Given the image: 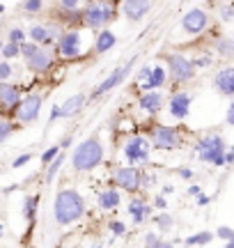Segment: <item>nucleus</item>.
Instances as JSON below:
<instances>
[{"label": "nucleus", "instance_id": "12", "mask_svg": "<svg viewBox=\"0 0 234 248\" xmlns=\"http://www.w3.org/2000/svg\"><path fill=\"white\" fill-rule=\"evenodd\" d=\"M165 69L163 67H143V69L138 71V80H140V88H143V92H147V90H156V88H163L165 85Z\"/></svg>", "mask_w": 234, "mask_h": 248}, {"label": "nucleus", "instance_id": "44", "mask_svg": "<svg viewBox=\"0 0 234 248\" xmlns=\"http://www.w3.org/2000/svg\"><path fill=\"white\" fill-rule=\"evenodd\" d=\"M227 124H232L234 126V101L230 104V108H227Z\"/></svg>", "mask_w": 234, "mask_h": 248}, {"label": "nucleus", "instance_id": "31", "mask_svg": "<svg viewBox=\"0 0 234 248\" xmlns=\"http://www.w3.org/2000/svg\"><path fill=\"white\" fill-rule=\"evenodd\" d=\"M152 221L156 223V225H159L161 230H170L172 225H175V221H172L170 214H159V216H156V218H152Z\"/></svg>", "mask_w": 234, "mask_h": 248}, {"label": "nucleus", "instance_id": "52", "mask_svg": "<svg viewBox=\"0 0 234 248\" xmlns=\"http://www.w3.org/2000/svg\"><path fill=\"white\" fill-rule=\"evenodd\" d=\"M232 44H234V42H232Z\"/></svg>", "mask_w": 234, "mask_h": 248}, {"label": "nucleus", "instance_id": "27", "mask_svg": "<svg viewBox=\"0 0 234 248\" xmlns=\"http://www.w3.org/2000/svg\"><path fill=\"white\" fill-rule=\"evenodd\" d=\"M37 204H39V198H35V195L26 198V202H23V214H26V218L30 223L35 221V216H37Z\"/></svg>", "mask_w": 234, "mask_h": 248}, {"label": "nucleus", "instance_id": "26", "mask_svg": "<svg viewBox=\"0 0 234 248\" xmlns=\"http://www.w3.org/2000/svg\"><path fill=\"white\" fill-rule=\"evenodd\" d=\"M211 239H214L211 232H198V234H193V237H186L184 244H186V246H205V244H209Z\"/></svg>", "mask_w": 234, "mask_h": 248}, {"label": "nucleus", "instance_id": "16", "mask_svg": "<svg viewBox=\"0 0 234 248\" xmlns=\"http://www.w3.org/2000/svg\"><path fill=\"white\" fill-rule=\"evenodd\" d=\"M170 115L177 117V120H184V117L190 113V94L189 92H177L170 97Z\"/></svg>", "mask_w": 234, "mask_h": 248}, {"label": "nucleus", "instance_id": "17", "mask_svg": "<svg viewBox=\"0 0 234 248\" xmlns=\"http://www.w3.org/2000/svg\"><path fill=\"white\" fill-rule=\"evenodd\" d=\"M18 101H21V90L7 80H0V106L14 110L18 106Z\"/></svg>", "mask_w": 234, "mask_h": 248}, {"label": "nucleus", "instance_id": "7", "mask_svg": "<svg viewBox=\"0 0 234 248\" xmlns=\"http://www.w3.org/2000/svg\"><path fill=\"white\" fill-rule=\"evenodd\" d=\"M39 110H42V97L39 94H28V97L18 101V106L14 108V115H16L18 122L30 124L39 117Z\"/></svg>", "mask_w": 234, "mask_h": 248}, {"label": "nucleus", "instance_id": "20", "mask_svg": "<svg viewBox=\"0 0 234 248\" xmlns=\"http://www.w3.org/2000/svg\"><path fill=\"white\" fill-rule=\"evenodd\" d=\"M83 106H85V94H83V92H78V94L69 97L62 106H60V117L76 115V113H81V110H83Z\"/></svg>", "mask_w": 234, "mask_h": 248}, {"label": "nucleus", "instance_id": "30", "mask_svg": "<svg viewBox=\"0 0 234 248\" xmlns=\"http://www.w3.org/2000/svg\"><path fill=\"white\" fill-rule=\"evenodd\" d=\"M145 246L163 248V246H170V244H168V241H163V239H159V234H156V232H149V234H145Z\"/></svg>", "mask_w": 234, "mask_h": 248}, {"label": "nucleus", "instance_id": "13", "mask_svg": "<svg viewBox=\"0 0 234 248\" xmlns=\"http://www.w3.org/2000/svg\"><path fill=\"white\" fill-rule=\"evenodd\" d=\"M207 23H209V16L205 9H190V12H186L184 18H181V28H184V32H189V35L202 32V30L207 28Z\"/></svg>", "mask_w": 234, "mask_h": 248}, {"label": "nucleus", "instance_id": "34", "mask_svg": "<svg viewBox=\"0 0 234 248\" xmlns=\"http://www.w3.org/2000/svg\"><path fill=\"white\" fill-rule=\"evenodd\" d=\"M58 154H60V145H53V147H48V150L42 154V163H44V166H48V163H51V161H53Z\"/></svg>", "mask_w": 234, "mask_h": 248}, {"label": "nucleus", "instance_id": "1", "mask_svg": "<svg viewBox=\"0 0 234 248\" xmlns=\"http://www.w3.org/2000/svg\"><path fill=\"white\" fill-rule=\"evenodd\" d=\"M85 214V202L78 191L73 188H62L55 195V204H53V216L58 225H72Z\"/></svg>", "mask_w": 234, "mask_h": 248}, {"label": "nucleus", "instance_id": "49", "mask_svg": "<svg viewBox=\"0 0 234 248\" xmlns=\"http://www.w3.org/2000/svg\"><path fill=\"white\" fill-rule=\"evenodd\" d=\"M2 234H5V225L0 223V237H2Z\"/></svg>", "mask_w": 234, "mask_h": 248}, {"label": "nucleus", "instance_id": "18", "mask_svg": "<svg viewBox=\"0 0 234 248\" xmlns=\"http://www.w3.org/2000/svg\"><path fill=\"white\" fill-rule=\"evenodd\" d=\"M214 85L220 94L225 97H232L234 94V67H227V69H220L214 78Z\"/></svg>", "mask_w": 234, "mask_h": 248}, {"label": "nucleus", "instance_id": "8", "mask_svg": "<svg viewBox=\"0 0 234 248\" xmlns=\"http://www.w3.org/2000/svg\"><path fill=\"white\" fill-rule=\"evenodd\" d=\"M58 53L62 58H76L83 53V32L81 30H67L58 39Z\"/></svg>", "mask_w": 234, "mask_h": 248}, {"label": "nucleus", "instance_id": "25", "mask_svg": "<svg viewBox=\"0 0 234 248\" xmlns=\"http://www.w3.org/2000/svg\"><path fill=\"white\" fill-rule=\"evenodd\" d=\"M62 161H64V154H58L48 166H46V175H44V184H51L53 182V177H55V172L60 170V166H62Z\"/></svg>", "mask_w": 234, "mask_h": 248}, {"label": "nucleus", "instance_id": "32", "mask_svg": "<svg viewBox=\"0 0 234 248\" xmlns=\"http://www.w3.org/2000/svg\"><path fill=\"white\" fill-rule=\"evenodd\" d=\"M14 131H16V126H14V124H12V122H5V120H0V142H5Z\"/></svg>", "mask_w": 234, "mask_h": 248}, {"label": "nucleus", "instance_id": "10", "mask_svg": "<svg viewBox=\"0 0 234 248\" xmlns=\"http://www.w3.org/2000/svg\"><path fill=\"white\" fill-rule=\"evenodd\" d=\"M149 140H152V147H159V150H175V147H179V133H177V129H172V126L159 124V126L152 129Z\"/></svg>", "mask_w": 234, "mask_h": 248}, {"label": "nucleus", "instance_id": "4", "mask_svg": "<svg viewBox=\"0 0 234 248\" xmlns=\"http://www.w3.org/2000/svg\"><path fill=\"white\" fill-rule=\"evenodd\" d=\"M198 156L205 163H214V166H225V140L220 136H207L195 145Z\"/></svg>", "mask_w": 234, "mask_h": 248}, {"label": "nucleus", "instance_id": "35", "mask_svg": "<svg viewBox=\"0 0 234 248\" xmlns=\"http://www.w3.org/2000/svg\"><path fill=\"white\" fill-rule=\"evenodd\" d=\"M9 42L23 44V42H26V32H23L21 28H12V30H9Z\"/></svg>", "mask_w": 234, "mask_h": 248}, {"label": "nucleus", "instance_id": "50", "mask_svg": "<svg viewBox=\"0 0 234 248\" xmlns=\"http://www.w3.org/2000/svg\"><path fill=\"white\" fill-rule=\"evenodd\" d=\"M227 246H230V248H234V237H232V239H230V241H227Z\"/></svg>", "mask_w": 234, "mask_h": 248}, {"label": "nucleus", "instance_id": "42", "mask_svg": "<svg viewBox=\"0 0 234 248\" xmlns=\"http://www.w3.org/2000/svg\"><path fill=\"white\" fill-rule=\"evenodd\" d=\"M220 16H223V21H232V18H234V9L232 7H220Z\"/></svg>", "mask_w": 234, "mask_h": 248}, {"label": "nucleus", "instance_id": "29", "mask_svg": "<svg viewBox=\"0 0 234 248\" xmlns=\"http://www.w3.org/2000/svg\"><path fill=\"white\" fill-rule=\"evenodd\" d=\"M21 9L28 12V14H39L44 9V0H23L21 2Z\"/></svg>", "mask_w": 234, "mask_h": 248}, {"label": "nucleus", "instance_id": "45", "mask_svg": "<svg viewBox=\"0 0 234 248\" xmlns=\"http://www.w3.org/2000/svg\"><path fill=\"white\" fill-rule=\"evenodd\" d=\"M179 177L190 179V177H193V170H190V168H181V170H179Z\"/></svg>", "mask_w": 234, "mask_h": 248}, {"label": "nucleus", "instance_id": "22", "mask_svg": "<svg viewBox=\"0 0 234 248\" xmlns=\"http://www.w3.org/2000/svg\"><path fill=\"white\" fill-rule=\"evenodd\" d=\"M119 200H122V195H119L117 188H106V191H101L99 193V207L101 209H106V212L117 209V207H119Z\"/></svg>", "mask_w": 234, "mask_h": 248}, {"label": "nucleus", "instance_id": "36", "mask_svg": "<svg viewBox=\"0 0 234 248\" xmlns=\"http://www.w3.org/2000/svg\"><path fill=\"white\" fill-rule=\"evenodd\" d=\"M108 228H110V232H113V234H117V237H122V234L126 232V225L122 221H110Z\"/></svg>", "mask_w": 234, "mask_h": 248}, {"label": "nucleus", "instance_id": "6", "mask_svg": "<svg viewBox=\"0 0 234 248\" xmlns=\"http://www.w3.org/2000/svg\"><path fill=\"white\" fill-rule=\"evenodd\" d=\"M168 71H170L172 80L177 83H189L193 76H195V64L184 58L181 53H170L168 55Z\"/></svg>", "mask_w": 234, "mask_h": 248}, {"label": "nucleus", "instance_id": "40", "mask_svg": "<svg viewBox=\"0 0 234 248\" xmlns=\"http://www.w3.org/2000/svg\"><path fill=\"white\" fill-rule=\"evenodd\" d=\"M60 7L72 12V9H78L81 7V0H60Z\"/></svg>", "mask_w": 234, "mask_h": 248}, {"label": "nucleus", "instance_id": "23", "mask_svg": "<svg viewBox=\"0 0 234 248\" xmlns=\"http://www.w3.org/2000/svg\"><path fill=\"white\" fill-rule=\"evenodd\" d=\"M115 42H117L115 32L101 30L99 35H97V42H94V51H97V53H106V51H110V48L115 46Z\"/></svg>", "mask_w": 234, "mask_h": 248}, {"label": "nucleus", "instance_id": "21", "mask_svg": "<svg viewBox=\"0 0 234 248\" xmlns=\"http://www.w3.org/2000/svg\"><path fill=\"white\" fill-rule=\"evenodd\" d=\"M129 216L133 218V223H143L147 216H149V204L140 200V198H133L129 202Z\"/></svg>", "mask_w": 234, "mask_h": 248}, {"label": "nucleus", "instance_id": "19", "mask_svg": "<svg viewBox=\"0 0 234 248\" xmlns=\"http://www.w3.org/2000/svg\"><path fill=\"white\" fill-rule=\"evenodd\" d=\"M138 106L143 108L145 113L154 115V113H159V110L163 108V94L161 92H154V90H147V92H143V97H140V101H138Z\"/></svg>", "mask_w": 234, "mask_h": 248}, {"label": "nucleus", "instance_id": "11", "mask_svg": "<svg viewBox=\"0 0 234 248\" xmlns=\"http://www.w3.org/2000/svg\"><path fill=\"white\" fill-rule=\"evenodd\" d=\"M133 62H135V58H131V60L124 64V67H117V69L110 74L108 78L103 80V83H99V85L94 88V92H92V99H99V97H103L106 92H110L113 88H117V85H119V83L126 78V74L133 69Z\"/></svg>", "mask_w": 234, "mask_h": 248}, {"label": "nucleus", "instance_id": "3", "mask_svg": "<svg viewBox=\"0 0 234 248\" xmlns=\"http://www.w3.org/2000/svg\"><path fill=\"white\" fill-rule=\"evenodd\" d=\"M113 16H115L113 5L106 2V0H97V2H90V5L85 7L81 21H83V26L85 28H90V30H99V28L108 26L110 21H113Z\"/></svg>", "mask_w": 234, "mask_h": 248}, {"label": "nucleus", "instance_id": "48", "mask_svg": "<svg viewBox=\"0 0 234 248\" xmlns=\"http://www.w3.org/2000/svg\"><path fill=\"white\" fill-rule=\"evenodd\" d=\"M189 193H190V195H198V193H200V188H198V186H190Z\"/></svg>", "mask_w": 234, "mask_h": 248}, {"label": "nucleus", "instance_id": "47", "mask_svg": "<svg viewBox=\"0 0 234 248\" xmlns=\"http://www.w3.org/2000/svg\"><path fill=\"white\" fill-rule=\"evenodd\" d=\"M207 202H209V198H207V195L200 193V195H198V204H207Z\"/></svg>", "mask_w": 234, "mask_h": 248}, {"label": "nucleus", "instance_id": "9", "mask_svg": "<svg viewBox=\"0 0 234 248\" xmlns=\"http://www.w3.org/2000/svg\"><path fill=\"white\" fill-rule=\"evenodd\" d=\"M113 182H115L119 188L129 191V193H135V191L143 186V175L138 172V168H135V166H122V168L115 170Z\"/></svg>", "mask_w": 234, "mask_h": 248}, {"label": "nucleus", "instance_id": "28", "mask_svg": "<svg viewBox=\"0 0 234 248\" xmlns=\"http://www.w3.org/2000/svg\"><path fill=\"white\" fill-rule=\"evenodd\" d=\"M0 53H2V58H7V60L18 58V55H21V44H16V42H7V44H2Z\"/></svg>", "mask_w": 234, "mask_h": 248}, {"label": "nucleus", "instance_id": "37", "mask_svg": "<svg viewBox=\"0 0 234 248\" xmlns=\"http://www.w3.org/2000/svg\"><path fill=\"white\" fill-rule=\"evenodd\" d=\"M12 74H14L12 64H9V62H0V80H9Z\"/></svg>", "mask_w": 234, "mask_h": 248}, {"label": "nucleus", "instance_id": "15", "mask_svg": "<svg viewBox=\"0 0 234 248\" xmlns=\"http://www.w3.org/2000/svg\"><path fill=\"white\" fill-rule=\"evenodd\" d=\"M26 62L30 71H35V74H44V71L51 69V64H53V55L51 51H44L42 46H37L35 51L30 55H26Z\"/></svg>", "mask_w": 234, "mask_h": 248}, {"label": "nucleus", "instance_id": "14", "mask_svg": "<svg viewBox=\"0 0 234 248\" xmlns=\"http://www.w3.org/2000/svg\"><path fill=\"white\" fill-rule=\"evenodd\" d=\"M152 9V0H122V14H124L129 21H143Z\"/></svg>", "mask_w": 234, "mask_h": 248}, {"label": "nucleus", "instance_id": "39", "mask_svg": "<svg viewBox=\"0 0 234 248\" xmlns=\"http://www.w3.org/2000/svg\"><path fill=\"white\" fill-rule=\"evenodd\" d=\"M28 161H32V154H30V152H26V154L16 156V159H14V163H12V168H23Z\"/></svg>", "mask_w": 234, "mask_h": 248}, {"label": "nucleus", "instance_id": "46", "mask_svg": "<svg viewBox=\"0 0 234 248\" xmlns=\"http://www.w3.org/2000/svg\"><path fill=\"white\" fill-rule=\"evenodd\" d=\"M154 204H156V207H161V209H163V207L168 204V200H165V198H156V202H154Z\"/></svg>", "mask_w": 234, "mask_h": 248}, {"label": "nucleus", "instance_id": "5", "mask_svg": "<svg viewBox=\"0 0 234 248\" xmlns=\"http://www.w3.org/2000/svg\"><path fill=\"white\" fill-rule=\"evenodd\" d=\"M149 150H152V140L145 136H133L124 142V159L135 166V163H145L149 161Z\"/></svg>", "mask_w": 234, "mask_h": 248}, {"label": "nucleus", "instance_id": "38", "mask_svg": "<svg viewBox=\"0 0 234 248\" xmlns=\"http://www.w3.org/2000/svg\"><path fill=\"white\" fill-rule=\"evenodd\" d=\"M232 51H234V44H230L227 39H220V42H218V53L220 55H232Z\"/></svg>", "mask_w": 234, "mask_h": 248}, {"label": "nucleus", "instance_id": "43", "mask_svg": "<svg viewBox=\"0 0 234 248\" xmlns=\"http://www.w3.org/2000/svg\"><path fill=\"white\" fill-rule=\"evenodd\" d=\"M55 120H60V106H53V110H51V117H48V124H53Z\"/></svg>", "mask_w": 234, "mask_h": 248}, {"label": "nucleus", "instance_id": "24", "mask_svg": "<svg viewBox=\"0 0 234 248\" xmlns=\"http://www.w3.org/2000/svg\"><path fill=\"white\" fill-rule=\"evenodd\" d=\"M28 37H30V42H35V44H51V39H48V32H46V26H32L28 30Z\"/></svg>", "mask_w": 234, "mask_h": 248}, {"label": "nucleus", "instance_id": "41", "mask_svg": "<svg viewBox=\"0 0 234 248\" xmlns=\"http://www.w3.org/2000/svg\"><path fill=\"white\" fill-rule=\"evenodd\" d=\"M218 237H220V239H225V241H230L234 237V230L232 228H225V225H223V228H218V232H216Z\"/></svg>", "mask_w": 234, "mask_h": 248}, {"label": "nucleus", "instance_id": "51", "mask_svg": "<svg viewBox=\"0 0 234 248\" xmlns=\"http://www.w3.org/2000/svg\"><path fill=\"white\" fill-rule=\"evenodd\" d=\"M2 44H5V42H2V39H0V48H2Z\"/></svg>", "mask_w": 234, "mask_h": 248}, {"label": "nucleus", "instance_id": "33", "mask_svg": "<svg viewBox=\"0 0 234 248\" xmlns=\"http://www.w3.org/2000/svg\"><path fill=\"white\" fill-rule=\"evenodd\" d=\"M46 32H48V39H51V44H55V42L60 39V35H62V28L58 26V23H48V26H46Z\"/></svg>", "mask_w": 234, "mask_h": 248}, {"label": "nucleus", "instance_id": "2", "mask_svg": "<svg viewBox=\"0 0 234 248\" xmlns=\"http://www.w3.org/2000/svg\"><path fill=\"white\" fill-rule=\"evenodd\" d=\"M103 161V145L97 136H90L88 140H83L76 150H73L72 156V166L73 170L78 172H88V170H94Z\"/></svg>", "mask_w": 234, "mask_h": 248}]
</instances>
